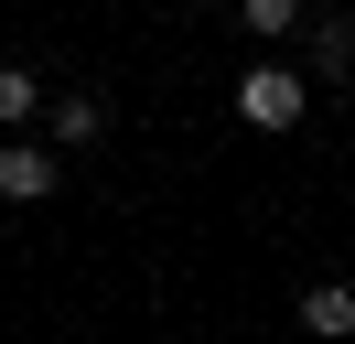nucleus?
Returning <instances> with one entry per match:
<instances>
[{"label": "nucleus", "mask_w": 355, "mask_h": 344, "mask_svg": "<svg viewBox=\"0 0 355 344\" xmlns=\"http://www.w3.org/2000/svg\"><path fill=\"white\" fill-rule=\"evenodd\" d=\"M302 108H312V86L291 76V64H248V86H237V119L248 129H291Z\"/></svg>", "instance_id": "f257e3e1"}, {"label": "nucleus", "mask_w": 355, "mask_h": 344, "mask_svg": "<svg viewBox=\"0 0 355 344\" xmlns=\"http://www.w3.org/2000/svg\"><path fill=\"white\" fill-rule=\"evenodd\" d=\"M44 194H54V150L0 140V205H44Z\"/></svg>", "instance_id": "f03ea898"}, {"label": "nucleus", "mask_w": 355, "mask_h": 344, "mask_svg": "<svg viewBox=\"0 0 355 344\" xmlns=\"http://www.w3.org/2000/svg\"><path fill=\"white\" fill-rule=\"evenodd\" d=\"M302 334H323V344L355 334V291H345V280H312V291H302Z\"/></svg>", "instance_id": "7ed1b4c3"}, {"label": "nucleus", "mask_w": 355, "mask_h": 344, "mask_svg": "<svg viewBox=\"0 0 355 344\" xmlns=\"http://www.w3.org/2000/svg\"><path fill=\"white\" fill-rule=\"evenodd\" d=\"M97 129H108V97H87V86H76V97H54V140H65V150H87Z\"/></svg>", "instance_id": "20e7f679"}, {"label": "nucleus", "mask_w": 355, "mask_h": 344, "mask_svg": "<svg viewBox=\"0 0 355 344\" xmlns=\"http://www.w3.org/2000/svg\"><path fill=\"white\" fill-rule=\"evenodd\" d=\"M33 97H44V86H33L22 64H0V129H22V119H33Z\"/></svg>", "instance_id": "39448f33"}, {"label": "nucleus", "mask_w": 355, "mask_h": 344, "mask_svg": "<svg viewBox=\"0 0 355 344\" xmlns=\"http://www.w3.org/2000/svg\"><path fill=\"white\" fill-rule=\"evenodd\" d=\"M312 54H323V76H345V64H355V33H345V22H323V33H312Z\"/></svg>", "instance_id": "423d86ee"}]
</instances>
